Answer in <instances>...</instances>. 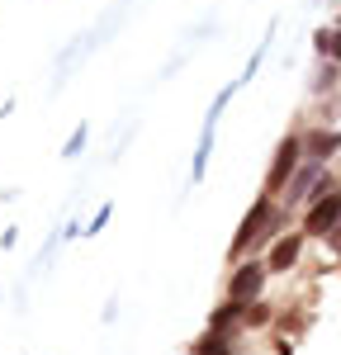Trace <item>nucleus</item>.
<instances>
[{
	"label": "nucleus",
	"mask_w": 341,
	"mask_h": 355,
	"mask_svg": "<svg viewBox=\"0 0 341 355\" xmlns=\"http://www.w3.org/2000/svg\"><path fill=\"white\" fill-rule=\"evenodd\" d=\"M265 270H270V266H265V261H252V266H242V270L232 275V284H227V294H232V299H256V294H261V279H265Z\"/></svg>",
	"instance_id": "obj_4"
},
{
	"label": "nucleus",
	"mask_w": 341,
	"mask_h": 355,
	"mask_svg": "<svg viewBox=\"0 0 341 355\" xmlns=\"http://www.w3.org/2000/svg\"><path fill=\"white\" fill-rule=\"evenodd\" d=\"M299 152H304V142L299 137H284L280 152H275V162H270V175H265V194H275L289 185V175H299L294 166H299Z\"/></svg>",
	"instance_id": "obj_3"
},
{
	"label": "nucleus",
	"mask_w": 341,
	"mask_h": 355,
	"mask_svg": "<svg viewBox=\"0 0 341 355\" xmlns=\"http://www.w3.org/2000/svg\"><path fill=\"white\" fill-rule=\"evenodd\" d=\"M304 237H308V232H294V237H280L265 266H270V270H289V266L299 261V251H304Z\"/></svg>",
	"instance_id": "obj_6"
},
{
	"label": "nucleus",
	"mask_w": 341,
	"mask_h": 355,
	"mask_svg": "<svg viewBox=\"0 0 341 355\" xmlns=\"http://www.w3.org/2000/svg\"><path fill=\"white\" fill-rule=\"evenodd\" d=\"M237 318H247V303H242V299H227L223 308L213 313V322H209V327H213V331H232V322H237Z\"/></svg>",
	"instance_id": "obj_8"
},
{
	"label": "nucleus",
	"mask_w": 341,
	"mask_h": 355,
	"mask_svg": "<svg viewBox=\"0 0 341 355\" xmlns=\"http://www.w3.org/2000/svg\"><path fill=\"white\" fill-rule=\"evenodd\" d=\"M304 147H308V157H313V162H322V157H332V152L341 147V133H332V128H313Z\"/></svg>",
	"instance_id": "obj_7"
},
{
	"label": "nucleus",
	"mask_w": 341,
	"mask_h": 355,
	"mask_svg": "<svg viewBox=\"0 0 341 355\" xmlns=\"http://www.w3.org/2000/svg\"><path fill=\"white\" fill-rule=\"evenodd\" d=\"M313 43H317V53H322V57L341 62V24L337 28H317V38H313Z\"/></svg>",
	"instance_id": "obj_9"
},
{
	"label": "nucleus",
	"mask_w": 341,
	"mask_h": 355,
	"mask_svg": "<svg viewBox=\"0 0 341 355\" xmlns=\"http://www.w3.org/2000/svg\"><path fill=\"white\" fill-rule=\"evenodd\" d=\"M327 175H322V162H308L294 180H289V204H299V199H308V194H317V185H322Z\"/></svg>",
	"instance_id": "obj_5"
},
{
	"label": "nucleus",
	"mask_w": 341,
	"mask_h": 355,
	"mask_svg": "<svg viewBox=\"0 0 341 355\" xmlns=\"http://www.w3.org/2000/svg\"><path fill=\"white\" fill-rule=\"evenodd\" d=\"M280 227V209H275V199L270 194H261L252 204V214L242 218V227H237V237H232V261H247V251L256 246V237H265V232H275Z\"/></svg>",
	"instance_id": "obj_1"
},
{
	"label": "nucleus",
	"mask_w": 341,
	"mask_h": 355,
	"mask_svg": "<svg viewBox=\"0 0 341 355\" xmlns=\"http://www.w3.org/2000/svg\"><path fill=\"white\" fill-rule=\"evenodd\" d=\"M337 227H341V190H322L313 199L308 218H304V232L308 237H332Z\"/></svg>",
	"instance_id": "obj_2"
}]
</instances>
